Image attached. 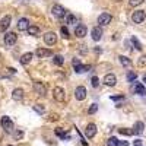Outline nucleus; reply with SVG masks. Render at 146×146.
<instances>
[{
	"label": "nucleus",
	"mask_w": 146,
	"mask_h": 146,
	"mask_svg": "<svg viewBox=\"0 0 146 146\" xmlns=\"http://www.w3.org/2000/svg\"><path fill=\"white\" fill-rule=\"evenodd\" d=\"M53 98L57 101V102H63L66 100V92L63 88H60V86H56L53 89Z\"/></svg>",
	"instance_id": "obj_1"
},
{
	"label": "nucleus",
	"mask_w": 146,
	"mask_h": 146,
	"mask_svg": "<svg viewBox=\"0 0 146 146\" xmlns=\"http://www.w3.org/2000/svg\"><path fill=\"white\" fill-rule=\"evenodd\" d=\"M0 124H2V127H3V130H5L6 133H10L12 130H13V121H12L10 117H7V115L2 117V120H0Z\"/></svg>",
	"instance_id": "obj_2"
},
{
	"label": "nucleus",
	"mask_w": 146,
	"mask_h": 146,
	"mask_svg": "<svg viewBox=\"0 0 146 146\" xmlns=\"http://www.w3.org/2000/svg\"><path fill=\"white\" fill-rule=\"evenodd\" d=\"M5 44L7 47H12V45H15L16 41H18V36L15 32H5V38H3Z\"/></svg>",
	"instance_id": "obj_3"
},
{
	"label": "nucleus",
	"mask_w": 146,
	"mask_h": 146,
	"mask_svg": "<svg viewBox=\"0 0 146 146\" xmlns=\"http://www.w3.org/2000/svg\"><path fill=\"white\" fill-rule=\"evenodd\" d=\"M34 91L41 95V96H45L47 95V86H45V83L44 82H40V80H35L34 82Z\"/></svg>",
	"instance_id": "obj_4"
},
{
	"label": "nucleus",
	"mask_w": 146,
	"mask_h": 146,
	"mask_svg": "<svg viewBox=\"0 0 146 146\" xmlns=\"http://www.w3.org/2000/svg\"><path fill=\"white\" fill-rule=\"evenodd\" d=\"M51 13H53L56 18L62 19V18H64V16L67 15V12L64 10V7H63V6H60V5H54V6L51 7Z\"/></svg>",
	"instance_id": "obj_5"
},
{
	"label": "nucleus",
	"mask_w": 146,
	"mask_h": 146,
	"mask_svg": "<svg viewBox=\"0 0 146 146\" xmlns=\"http://www.w3.org/2000/svg\"><path fill=\"white\" fill-rule=\"evenodd\" d=\"M145 19H146V13H145V10H135V12H133V15H131V21L135 22V23H142Z\"/></svg>",
	"instance_id": "obj_6"
},
{
	"label": "nucleus",
	"mask_w": 146,
	"mask_h": 146,
	"mask_svg": "<svg viewBox=\"0 0 146 146\" xmlns=\"http://www.w3.org/2000/svg\"><path fill=\"white\" fill-rule=\"evenodd\" d=\"M44 41H45L47 45H54V44L57 42V35H56V32H53V31L45 32V35H44Z\"/></svg>",
	"instance_id": "obj_7"
},
{
	"label": "nucleus",
	"mask_w": 146,
	"mask_h": 146,
	"mask_svg": "<svg viewBox=\"0 0 146 146\" xmlns=\"http://www.w3.org/2000/svg\"><path fill=\"white\" fill-rule=\"evenodd\" d=\"M111 19H113V16L110 13H107V12H104V13H101L98 16V23L101 27H105V25H108V23H111Z\"/></svg>",
	"instance_id": "obj_8"
},
{
	"label": "nucleus",
	"mask_w": 146,
	"mask_h": 146,
	"mask_svg": "<svg viewBox=\"0 0 146 146\" xmlns=\"http://www.w3.org/2000/svg\"><path fill=\"white\" fill-rule=\"evenodd\" d=\"M95 135H96V126L94 123H89L86 126V129H85V136L88 139H92V137H95Z\"/></svg>",
	"instance_id": "obj_9"
},
{
	"label": "nucleus",
	"mask_w": 146,
	"mask_h": 146,
	"mask_svg": "<svg viewBox=\"0 0 146 146\" xmlns=\"http://www.w3.org/2000/svg\"><path fill=\"white\" fill-rule=\"evenodd\" d=\"M10 21H12V18L9 15H6L0 19V32H6V29L10 27Z\"/></svg>",
	"instance_id": "obj_10"
},
{
	"label": "nucleus",
	"mask_w": 146,
	"mask_h": 146,
	"mask_svg": "<svg viewBox=\"0 0 146 146\" xmlns=\"http://www.w3.org/2000/svg\"><path fill=\"white\" fill-rule=\"evenodd\" d=\"M75 98L78 101H83L85 98H86V88L85 86H78L76 91H75Z\"/></svg>",
	"instance_id": "obj_11"
},
{
	"label": "nucleus",
	"mask_w": 146,
	"mask_h": 146,
	"mask_svg": "<svg viewBox=\"0 0 146 146\" xmlns=\"http://www.w3.org/2000/svg\"><path fill=\"white\" fill-rule=\"evenodd\" d=\"M75 35L78 36V38H83V36L88 35V29L85 25H76L75 28Z\"/></svg>",
	"instance_id": "obj_12"
},
{
	"label": "nucleus",
	"mask_w": 146,
	"mask_h": 146,
	"mask_svg": "<svg viewBox=\"0 0 146 146\" xmlns=\"http://www.w3.org/2000/svg\"><path fill=\"white\" fill-rule=\"evenodd\" d=\"M104 83L107 85V86H115V83H117V78H115V75H113V73H108V75H105V78H104Z\"/></svg>",
	"instance_id": "obj_13"
},
{
	"label": "nucleus",
	"mask_w": 146,
	"mask_h": 146,
	"mask_svg": "<svg viewBox=\"0 0 146 146\" xmlns=\"http://www.w3.org/2000/svg\"><path fill=\"white\" fill-rule=\"evenodd\" d=\"M35 56L40 57V58H45V57H50L53 56V51L48 50V48H38V50L35 51Z\"/></svg>",
	"instance_id": "obj_14"
},
{
	"label": "nucleus",
	"mask_w": 146,
	"mask_h": 146,
	"mask_svg": "<svg viewBox=\"0 0 146 146\" xmlns=\"http://www.w3.org/2000/svg\"><path fill=\"white\" fill-rule=\"evenodd\" d=\"M91 36H92V40H94V41H100V40L102 38V29H101L100 27L92 28V31H91Z\"/></svg>",
	"instance_id": "obj_15"
},
{
	"label": "nucleus",
	"mask_w": 146,
	"mask_h": 146,
	"mask_svg": "<svg viewBox=\"0 0 146 146\" xmlns=\"http://www.w3.org/2000/svg\"><path fill=\"white\" fill-rule=\"evenodd\" d=\"M29 27H31V25H29V21H28L27 18H21V19L18 21V29H19V31H28Z\"/></svg>",
	"instance_id": "obj_16"
},
{
	"label": "nucleus",
	"mask_w": 146,
	"mask_h": 146,
	"mask_svg": "<svg viewBox=\"0 0 146 146\" xmlns=\"http://www.w3.org/2000/svg\"><path fill=\"white\" fill-rule=\"evenodd\" d=\"M32 57H34V54L32 53H25V54H22L21 56V64H23V66H27V64H29L31 63V60H32Z\"/></svg>",
	"instance_id": "obj_17"
},
{
	"label": "nucleus",
	"mask_w": 146,
	"mask_h": 146,
	"mask_svg": "<svg viewBox=\"0 0 146 146\" xmlns=\"http://www.w3.org/2000/svg\"><path fill=\"white\" fill-rule=\"evenodd\" d=\"M12 98L15 101H22L23 100V91L21 88H15L13 92H12Z\"/></svg>",
	"instance_id": "obj_18"
},
{
	"label": "nucleus",
	"mask_w": 146,
	"mask_h": 146,
	"mask_svg": "<svg viewBox=\"0 0 146 146\" xmlns=\"http://www.w3.org/2000/svg\"><path fill=\"white\" fill-rule=\"evenodd\" d=\"M143 129H145V124L142 123V121H137V123L135 124V127H133V131H135V135H142Z\"/></svg>",
	"instance_id": "obj_19"
},
{
	"label": "nucleus",
	"mask_w": 146,
	"mask_h": 146,
	"mask_svg": "<svg viewBox=\"0 0 146 146\" xmlns=\"http://www.w3.org/2000/svg\"><path fill=\"white\" fill-rule=\"evenodd\" d=\"M135 94H137V95H146V88L143 86L142 83H136L135 85Z\"/></svg>",
	"instance_id": "obj_20"
},
{
	"label": "nucleus",
	"mask_w": 146,
	"mask_h": 146,
	"mask_svg": "<svg viewBox=\"0 0 146 146\" xmlns=\"http://www.w3.org/2000/svg\"><path fill=\"white\" fill-rule=\"evenodd\" d=\"M118 62L123 64V66H126V67L131 66V60H130L129 57H126V56H120V57H118Z\"/></svg>",
	"instance_id": "obj_21"
},
{
	"label": "nucleus",
	"mask_w": 146,
	"mask_h": 146,
	"mask_svg": "<svg viewBox=\"0 0 146 146\" xmlns=\"http://www.w3.org/2000/svg\"><path fill=\"white\" fill-rule=\"evenodd\" d=\"M53 62H54L56 66H63V64H64V58H63V56L57 54V56L53 57Z\"/></svg>",
	"instance_id": "obj_22"
},
{
	"label": "nucleus",
	"mask_w": 146,
	"mask_h": 146,
	"mask_svg": "<svg viewBox=\"0 0 146 146\" xmlns=\"http://www.w3.org/2000/svg\"><path fill=\"white\" fill-rule=\"evenodd\" d=\"M66 23L67 25H76V16L72 15V13H67L66 15Z\"/></svg>",
	"instance_id": "obj_23"
},
{
	"label": "nucleus",
	"mask_w": 146,
	"mask_h": 146,
	"mask_svg": "<svg viewBox=\"0 0 146 146\" xmlns=\"http://www.w3.org/2000/svg\"><path fill=\"white\" fill-rule=\"evenodd\" d=\"M56 135H57V136H60L63 140H64V139H66V140H69V139H70V136H69V135H66V131H63L60 127H58V129H56Z\"/></svg>",
	"instance_id": "obj_24"
},
{
	"label": "nucleus",
	"mask_w": 146,
	"mask_h": 146,
	"mask_svg": "<svg viewBox=\"0 0 146 146\" xmlns=\"http://www.w3.org/2000/svg\"><path fill=\"white\" fill-rule=\"evenodd\" d=\"M130 41H131V44H133V45H135V48H136L137 51H140V50H142V44L139 42V40L136 38V36H131V40H130Z\"/></svg>",
	"instance_id": "obj_25"
},
{
	"label": "nucleus",
	"mask_w": 146,
	"mask_h": 146,
	"mask_svg": "<svg viewBox=\"0 0 146 146\" xmlns=\"http://www.w3.org/2000/svg\"><path fill=\"white\" fill-rule=\"evenodd\" d=\"M28 34H29V35H38V34H40V28L31 25V27L28 28Z\"/></svg>",
	"instance_id": "obj_26"
},
{
	"label": "nucleus",
	"mask_w": 146,
	"mask_h": 146,
	"mask_svg": "<svg viewBox=\"0 0 146 146\" xmlns=\"http://www.w3.org/2000/svg\"><path fill=\"white\" fill-rule=\"evenodd\" d=\"M118 133H120V135H124V136H131V135H135V131H133V130H129V129H118Z\"/></svg>",
	"instance_id": "obj_27"
},
{
	"label": "nucleus",
	"mask_w": 146,
	"mask_h": 146,
	"mask_svg": "<svg viewBox=\"0 0 146 146\" xmlns=\"http://www.w3.org/2000/svg\"><path fill=\"white\" fill-rule=\"evenodd\" d=\"M88 69H89V66L79 64V66H76V67H75V72H76V73H83V72H86Z\"/></svg>",
	"instance_id": "obj_28"
},
{
	"label": "nucleus",
	"mask_w": 146,
	"mask_h": 146,
	"mask_svg": "<svg viewBox=\"0 0 146 146\" xmlns=\"http://www.w3.org/2000/svg\"><path fill=\"white\" fill-rule=\"evenodd\" d=\"M118 145V139L117 137H110L107 140V146H117Z\"/></svg>",
	"instance_id": "obj_29"
},
{
	"label": "nucleus",
	"mask_w": 146,
	"mask_h": 146,
	"mask_svg": "<svg viewBox=\"0 0 146 146\" xmlns=\"http://www.w3.org/2000/svg\"><path fill=\"white\" fill-rule=\"evenodd\" d=\"M136 79H137V75H136L135 72H129V73H127V80H129V82H135Z\"/></svg>",
	"instance_id": "obj_30"
},
{
	"label": "nucleus",
	"mask_w": 146,
	"mask_h": 146,
	"mask_svg": "<svg viewBox=\"0 0 146 146\" xmlns=\"http://www.w3.org/2000/svg\"><path fill=\"white\" fill-rule=\"evenodd\" d=\"M34 110L38 114H44L45 113V108H44V105H40V104H36V105H34Z\"/></svg>",
	"instance_id": "obj_31"
},
{
	"label": "nucleus",
	"mask_w": 146,
	"mask_h": 146,
	"mask_svg": "<svg viewBox=\"0 0 146 146\" xmlns=\"http://www.w3.org/2000/svg\"><path fill=\"white\" fill-rule=\"evenodd\" d=\"M96 111H98V104H92L88 110V114H95Z\"/></svg>",
	"instance_id": "obj_32"
},
{
	"label": "nucleus",
	"mask_w": 146,
	"mask_h": 146,
	"mask_svg": "<svg viewBox=\"0 0 146 146\" xmlns=\"http://www.w3.org/2000/svg\"><path fill=\"white\" fill-rule=\"evenodd\" d=\"M60 31H62V36H63V38L67 40L69 36H70V35H69V29H67L66 27H62V29H60Z\"/></svg>",
	"instance_id": "obj_33"
},
{
	"label": "nucleus",
	"mask_w": 146,
	"mask_h": 146,
	"mask_svg": "<svg viewBox=\"0 0 146 146\" xmlns=\"http://www.w3.org/2000/svg\"><path fill=\"white\" fill-rule=\"evenodd\" d=\"M91 83H92L94 88H98V86H100V79L96 78V76H94V78L91 79Z\"/></svg>",
	"instance_id": "obj_34"
},
{
	"label": "nucleus",
	"mask_w": 146,
	"mask_h": 146,
	"mask_svg": "<svg viewBox=\"0 0 146 146\" xmlns=\"http://www.w3.org/2000/svg\"><path fill=\"white\" fill-rule=\"evenodd\" d=\"M129 3H130V6L136 7V6H139V5L143 3V0H129Z\"/></svg>",
	"instance_id": "obj_35"
},
{
	"label": "nucleus",
	"mask_w": 146,
	"mask_h": 146,
	"mask_svg": "<svg viewBox=\"0 0 146 146\" xmlns=\"http://www.w3.org/2000/svg\"><path fill=\"white\" fill-rule=\"evenodd\" d=\"M139 66H142V67L146 66V54H143V56L139 58Z\"/></svg>",
	"instance_id": "obj_36"
},
{
	"label": "nucleus",
	"mask_w": 146,
	"mask_h": 146,
	"mask_svg": "<svg viewBox=\"0 0 146 146\" xmlns=\"http://www.w3.org/2000/svg\"><path fill=\"white\" fill-rule=\"evenodd\" d=\"M13 137H15V139H22V137H23V131H21V130L15 131V133H13Z\"/></svg>",
	"instance_id": "obj_37"
},
{
	"label": "nucleus",
	"mask_w": 146,
	"mask_h": 146,
	"mask_svg": "<svg viewBox=\"0 0 146 146\" xmlns=\"http://www.w3.org/2000/svg\"><path fill=\"white\" fill-rule=\"evenodd\" d=\"M123 100H124V96H123V95H117V96H111V101H115V102H117V101H123Z\"/></svg>",
	"instance_id": "obj_38"
},
{
	"label": "nucleus",
	"mask_w": 146,
	"mask_h": 146,
	"mask_svg": "<svg viewBox=\"0 0 146 146\" xmlns=\"http://www.w3.org/2000/svg\"><path fill=\"white\" fill-rule=\"evenodd\" d=\"M72 64H73V67H76V66H79V64H82V63H80L79 58H73V60H72Z\"/></svg>",
	"instance_id": "obj_39"
},
{
	"label": "nucleus",
	"mask_w": 146,
	"mask_h": 146,
	"mask_svg": "<svg viewBox=\"0 0 146 146\" xmlns=\"http://www.w3.org/2000/svg\"><path fill=\"white\" fill-rule=\"evenodd\" d=\"M117 146H129V142L126 140H118V145Z\"/></svg>",
	"instance_id": "obj_40"
},
{
	"label": "nucleus",
	"mask_w": 146,
	"mask_h": 146,
	"mask_svg": "<svg viewBox=\"0 0 146 146\" xmlns=\"http://www.w3.org/2000/svg\"><path fill=\"white\" fill-rule=\"evenodd\" d=\"M135 146H142V140H135Z\"/></svg>",
	"instance_id": "obj_41"
},
{
	"label": "nucleus",
	"mask_w": 146,
	"mask_h": 146,
	"mask_svg": "<svg viewBox=\"0 0 146 146\" xmlns=\"http://www.w3.org/2000/svg\"><path fill=\"white\" fill-rule=\"evenodd\" d=\"M143 83H145V85H146V75H145V76H143Z\"/></svg>",
	"instance_id": "obj_42"
},
{
	"label": "nucleus",
	"mask_w": 146,
	"mask_h": 146,
	"mask_svg": "<svg viewBox=\"0 0 146 146\" xmlns=\"http://www.w3.org/2000/svg\"><path fill=\"white\" fill-rule=\"evenodd\" d=\"M19 2H21V3H27V2H28V0H19Z\"/></svg>",
	"instance_id": "obj_43"
},
{
	"label": "nucleus",
	"mask_w": 146,
	"mask_h": 146,
	"mask_svg": "<svg viewBox=\"0 0 146 146\" xmlns=\"http://www.w3.org/2000/svg\"><path fill=\"white\" fill-rule=\"evenodd\" d=\"M7 146H13V145H7Z\"/></svg>",
	"instance_id": "obj_44"
}]
</instances>
